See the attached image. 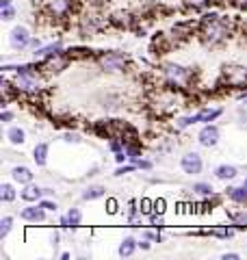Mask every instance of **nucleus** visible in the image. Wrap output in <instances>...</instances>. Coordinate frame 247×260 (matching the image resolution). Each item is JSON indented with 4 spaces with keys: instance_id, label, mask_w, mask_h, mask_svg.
<instances>
[{
    "instance_id": "f257e3e1",
    "label": "nucleus",
    "mask_w": 247,
    "mask_h": 260,
    "mask_svg": "<svg viewBox=\"0 0 247 260\" xmlns=\"http://www.w3.org/2000/svg\"><path fill=\"white\" fill-rule=\"evenodd\" d=\"M200 30H202V39L206 46H219L230 37V22L219 15L215 20L200 22Z\"/></svg>"
},
{
    "instance_id": "f03ea898",
    "label": "nucleus",
    "mask_w": 247,
    "mask_h": 260,
    "mask_svg": "<svg viewBox=\"0 0 247 260\" xmlns=\"http://www.w3.org/2000/svg\"><path fill=\"white\" fill-rule=\"evenodd\" d=\"M98 65L106 74H121L128 70V59L121 52H102L98 54Z\"/></svg>"
},
{
    "instance_id": "7ed1b4c3",
    "label": "nucleus",
    "mask_w": 247,
    "mask_h": 260,
    "mask_svg": "<svg viewBox=\"0 0 247 260\" xmlns=\"http://www.w3.org/2000/svg\"><path fill=\"white\" fill-rule=\"evenodd\" d=\"M224 109H202L197 111L195 115H189V117H178L176 119V128H187V126H193V124H210L215 121L217 117H221Z\"/></svg>"
},
{
    "instance_id": "20e7f679",
    "label": "nucleus",
    "mask_w": 247,
    "mask_h": 260,
    "mask_svg": "<svg viewBox=\"0 0 247 260\" xmlns=\"http://www.w3.org/2000/svg\"><path fill=\"white\" fill-rule=\"evenodd\" d=\"M163 72H165V76H167L169 87H184L189 80H191V72L178 63H167L163 68Z\"/></svg>"
},
{
    "instance_id": "39448f33",
    "label": "nucleus",
    "mask_w": 247,
    "mask_h": 260,
    "mask_svg": "<svg viewBox=\"0 0 247 260\" xmlns=\"http://www.w3.org/2000/svg\"><path fill=\"white\" fill-rule=\"evenodd\" d=\"M76 9V0H46V11L54 20L70 18Z\"/></svg>"
},
{
    "instance_id": "423d86ee",
    "label": "nucleus",
    "mask_w": 247,
    "mask_h": 260,
    "mask_svg": "<svg viewBox=\"0 0 247 260\" xmlns=\"http://www.w3.org/2000/svg\"><path fill=\"white\" fill-rule=\"evenodd\" d=\"M180 169H182L187 176H197V174H202V169H204L202 154H200V152H187L184 156L180 158Z\"/></svg>"
},
{
    "instance_id": "0eeeda50",
    "label": "nucleus",
    "mask_w": 247,
    "mask_h": 260,
    "mask_svg": "<svg viewBox=\"0 0 247 260\" xmlns=\"http://www.w3.org/2000/svg\"><path fill=\"white\" fill-rule=\"evenodd\" d=\"M219 126L215 124H204L202 130L197 133V143L202 145V148H215V145L219 143Z\"/></svg>"
},
{
    "instance_id": "6e6552de",
    "label": "nucleus",
    "mask_w": 247,
    "mask_h": 260,
    "mask_svg": "<svg viewBox=\"0 0 247 260\" xmlns=\"http://www.w3.org/2000/svg\"><path fill=\"white\" fill-rule=\"evenodd\" d=\"M30 30L26 26H15L11 32H9V46L13 50H26L30 46Z\"/></svg>"
},
{
    "instance_id": "1a4fd4ad",
    "label": "nucleus",
    "mask_w": 247,
    "mask_h": 260,
    "mask_svg": "<svg viewBox=\"0 0 247 260\" xmlns=\"http://www.w3.org/2000/svg\"><path fill=\"white\" fill-rule=\"evenodd\" d=\"M102 24H104V22L98 18L96 13H85V15L80 18L78 30H80V35H82V37H94L96 32L102 28Z\"/></svg>"
},
{
    "instance_id": "9d476101",
    "label": "nucleus",
    "mask_w": 247,
    "mask_h": 260,
    "mask_svg": "<svg viewBox=\"0 0 247 260\" xmlns=\"http://www.w3.org/2000/svg\"><path fill=\"white\" fill-rule=\"evenodd\" d=\"M20 219H24V221H33V223L44 221L46 219V208H41L39 204L37 206H28V208H24L20 213Z\"/></svg>"
},
{
    "instance_id": "9b49d317",
    "label": "nucleus",
    "mask_w": 247,
    "mask_h": 260,
    "mask_svg": "<svg viewBox=\"0 0 247 260\" xmlns=\"http://www.w3.org/2000/svg\"><path fill=\"white\" fill-rule=\"evenodd\" d=\"M11 178H13V182H18V184H30L33 178H35V174H33L28 167L18 165V167L11 169Z\"/></svg>"
},
{
    "instance_id": "f8f14e48",
    "label": "nucleus",
    "mask_w": 247,
    "mask_h": 260,
    "mask_svg": "<svg viewBox=\"0 0 247 260\" xmlns=\"http://www.w3.org/2000/svg\"><path fill=\"white\" fill-rule=\"evenodd\" d=\"M80 219H82V213L78 208H70L68 213L61 217V228H70V230H76L80 225Z\"/></svg>"
},
{
    "instance_id": "ddd939ff",
    "label": "nucleus",
    "mask_w": 247,
    "mask_h": 260,
    "mask_svg": "<svg viewBox=\"0 0 247 260\" xmlns=\"http://www.w3.org/2000/svg\"><path fill=\"white\" fill-rule=\"evenodd\" d=\"M46 195V191L44 189H39L37 184H24V189H22V193H20V198L24 200V202H39L41 198Z\"/></svg>"
},
{
    "instance_id": "4468645a",
    "label": "nucleus",
    "mask_w": 247,
    "mask_h": 260,
    "mask_svg": "<svg viewBox=\"0 0 247 260\" xmlns=\"http://www.w3.org/2000/svg\"><path fill=\"white\" fill-rule=\"evenodd\" d=\"M226 195H228L230 202L245 206V204H247V184L243 182V186H230V189L226 191Z\"/></svg>"
},
{
    "instance_id": "2eb2a0df",
    "label": "nucleus",
    "mask_w": 247,
    "mask_h": 260,
    "mask_svg": "<svg viewBox=\"0 0 247 260\" xmlns=\"http://www.w3.org/2000/svg\"><path fill=\"white\" fill-rule=\"evenodd\" d=\"M137 247H139V241L137 239H133V237H126L121 243H119V247H117V254L121 256V258H130L137 251Z\"/></svg>"
},
{
    "instance_id": "dca6fc26",
    "label": "nucleus",
    "mask_w": 247,
    "mask_h": 260,
    "mask_svg": "<svg viewBox=\"0 0 247 260\" xmlns=\"http://www.w3.org/2000/svg\"><path fill=\"white\" fill-rule=\"evenodd\" d=\"M48 152H50V145L48 143H37L35 145V150H33V160L37 162V167H44L46 162H48Z\"/></svg>"
},
{
    "instance_id": "f3484780",
    "label": "nucleus",
    "mask_w": 247,
    "mask_h": 260,
    "mask_svg": "<svg viewBox=\"0 0 247 260\" xmlns=\"http://www.w3.org/2000/svg\"><path fill=\"white\" fill-rule=\"evenodd\" d=\"M238 176V169L234 167V165H219L217 169H215V178L217 180H234V178Z\"/></svg>"
},
{
    "instance_id": "a211bd4d",
    "label": "nucleus",
    "mask_w": 247,
    "mask_h": 260,
    "mask_svg": "<svg viewBox=\"0 0 247 260\" xmlns=\"http://www.w3.org/2000/svg\"><path fill=\"white\" fill-rule=\"evenodd\" d=\"M7 139H9L11 145H22L24 141H26V133H24L20 126H11L9 130H7Z\"/></svg>"
},
{
    "instance_id": "6ab92c4d",
    "label": "nucleus",
    "mask_w": 247,
    "mask_h": 260,
    "mask_svg": "<svg viewBox=\"0 0 247 260\" xmlns=\"http://www.w3.org/2000/svg\"><path fill=\"white\" fill-rule=\"evenodd\" d=\"M106 195V189L100 184H94V186H87L85 191H82V200H87V202H94L98 198H104Z\"/></svg>"
},
{
    "instance_id": "aec40b11",
    "label": "nucleus",
    "mask_w": 247,
    "mask_h": 260,
    "mask_svg": "<svg viewBox=\"0 0 247 260\" xmlns=\"http://www.w3.org/2000/svg\"><path fill=\"white\" fill-rule=\"evenodd\" d=\"M15 195H18V193H15L11 182H5L3 186H0V198H3L5 204H11V202L15 200Z\"/></svg>"
},
{
    "instance_id": "412c9836",
    "label": "nucleus",
    "mask_w": 247,
    "mask_h": 260,
    "mask_svg": "<svg viewBox=\"0 0 247 260\" xmlns=\"http://www.w3.org/2000/svg\"><path fill=\"white\" fill-rule=\"evenodd\" d=\"M11 230H13V217H3V221H0V239H7Z\"/></svg>"
},
{
    "instance_id": "4be33fe9",
    "label": "nucleus",
    "mask_w": 247,
    "mask_h": 260,
    "mask_svg": "<svg viewBox=\"0 0 247 260\" xmlns=\"http://www.w3.org/2000/svg\"><path fill=\"white\" fill-rule=\"evenodd\" d=\"M193 191L200 193V195H204V198H206V195H212V193H215L212 184H208V182H195V184H193Z\"/></svg>"
},
{
    "instance_id": "5701e85b",
    "label": "nucleus",
    "mask_w": 247,
    "mask_h": 260,
    "mask_svg": "<svg viewBox=\"0 0 247 260\" xmlns=\"http://www.w3.org/2000/svg\"><path fill=\"white\" fill-rule=\"evenodd\" d=\"M230 219L234 221L236 228H247V213H245V210H241V213H232V215H230Z\"/></svg>"
},
{
    "instance_id": "b1692460",
    "label": "nucleus",
    "mask_w": 247,
    "mask_h": 260,
    "mask_svg": "<svg viewBox=\"0 0 247 260\" xmlns=\"http://www.w3.org/2000/svg\"><path fill=\"white\" fill-rule=\"evenodd\" d=\"M139 210H141V215H152L154 213V202L147 200V198H141V202H139Z\"/></svg>"
},
{
    "instance_id": "393cba45",
    "label": "nucleus",
    "mask_w": 247,
    "mask_h": 260,
    "mask_svg": "<svg viewBox=\"0 0 247 260\" xmlns=\"http://www.w3.org/2000/svg\"><path fill=\"white\" fill-rule=\"evenodd\" d=\"M135 169H139L135 162H130V165H121V167L115 169V176H126V174H130V172H135Z\"/></svg>"
},
{
    "instance_id": "a878e982",
    "label": "nucleus",
    "mask_w": 247,
    "mask_h": 260,
    "mask_svg": "<svg viewBox=\"0 0 247 260\" xmlns=\"http://www.w3.org/2000/svg\"><path fill=\"white\" fill-rule=\"evenodd\" d=\"M150 223L154 225V230H163V228H165V219H163V215H152L150 217Z\"/></svg>"
},
{
    "instance_id": "bb28decb",
    "label": "nucleus",
    "mask_w": 247,
    "mask_h": 260,
    "mask_svg": "<svg viewBox=\"0 0 247 260\" xmlns=\"http://www.w3.org/2000/svg\"><path fill=\"white\" fill-rule=\"evenodd\" d=\"M0 15H3L5 22H11L15 18V9L13 7H5V9H0Z\"/></svg>"
},
{
    "instance_id": "cd10ccee",
    "label": "nucleus",
    "mask_w": 247,
    "mask_h": 260,
    "mask_svg": "<svg viewBox=\"0 0 247 260\" xmlns=\"http://www.w3.org/2000/svg\"><path fill=\"white\" fill-rule=\"evenodd\" d=\"M165 206H167V204H165V200H163V198L154 200V213H156V215H165V210H167Z\"/></svg>"
},
{
    "instance_id": "c85d7f7f",
    "label": "nucleus",
    "mask_w": 247,
    "mask_h": 260,
    "mask_svg": "<svg viewBox=\"0 0 247 260\" xmlns=\"http://www.w3.org/2000/svg\"><path fill=\"white\" fill-rule=\"evenodd\" d=\"M63 141H65V143H80L82 139H80L78 133H65V135H63Z\"/></svg>"
},
{
    "instance_id": "c756f323",
    "label": "nucleus",
    "mask_w": 247,
    "mask_h": 260,
    "mask_svg": "<svg viewBox=\"0 0 247 260\" xmlns=\"http://www.w3.org/2000/svg\"><path fill=\"white\" fill-rule=\"evenodd\" d=\"M106 213H109V215H115V213H117V200H115V198H109V200H106Z\"/></svg>"
},
{
    "instance_id": "7c9ffc66",
    "label": "nucleus",
    "mask_w": 247,
    "mask_h": 260,
    "mask_svg": "<svg viewBox=\"0 0 247 260\" xmlns=\"http://www.w3.org/2000/svg\"><path fill=\"white\" fill-rule=\"evenodd\" d=\"M189 7H193V9H200V7H206L210 3V0H184Z\"/></svg>"
},
{
    "instance_id": "2f4dec72",
    "label": "nucleus",
    "mask_w": 247,
    "mask_h": 260,
    "mask_svg": "<svg viewBox=\"0 0 247 260\" xmlns=\"http://www.w3.org/2000/svg\"><path fill=\"white\" fill-rule=\"evenodd\" d=\"M39 206L46 208V210H54V213H56V208H59L56 206V202H48V200H39Z\"/></svg>"
},
{
    "instance_id": "473e14b6",
    "label": "nucleus",
    "mask_w": 247,
    "mask_h": 260,
    "mask_svg": "<svg viewBox=\"0 0 247 260\" xmlns=\"http://www.w3.org/2000/svg\"><path fill=\"white\" fill-rule=\"evenodd\" d=\"M135 165H137L139 169H152V167H154V165H152V162H150V160H143V158H139V160L135 162Z\"/></svg>"
},
{
    "instance_id": "72a5a7b5",
    "label": "nucleus",
    "mask_w": 247,
    "mask_h": 260,
    "mask_svg": "<svg viewBox=\"0 0 247 260\" xmlns=\"http://www.w3.org/2000/svg\"><path fill=\"white\" fill-rule=\"evenodd\" d=\"M82 3H87L89 7H100V5L106 3V0H82Z\"/></svg>"
},
{
    "instance_id": "f704fd0d",
    "label": "nucleus",
    "mask_w": 247,
    "mask_h": 260,
    "mask_svg": "<svg viewBox=\"0 0 247 260\" xmlns=\"http://www.w3.org/2000/svg\"><path fill=\"white\" fill-rule=\"evenodd\" d=\"M11 119H13V113L11 111H3V121H5V124H9Z\"/></svg>"
},
{
    "instance_id": "c9c22d12",
    "label": "nucleus",
    "mask_w": 247,
    "mask_h": 260,
    "mask_svg": "<svg viewBox=\"0 0 247 260\" xmlns=\"http://www.w3.org/2000/svg\"><path fill=\"white\" fill-rule=\"evenodd\" d=\"M139 247H141V249H150V239H143V241H139Z\"/></svg>"
},
{
    "instance_id": "e433bc0d",
    "label": "nucleus",
    "mask_w": 247,
    "mask_h": 260,
    "mask_svg": "<svg viewBox=\"0 0 247 260\" xmlns=\"http://www.w3.org/2000/svg\"><path fill=\"white\" fill-rule=\"evenodd\" d=\"M50 243H52L54 247L59 245V232H52V237H50Z\"/></svg>"
},
{
    "instance_id": "4c0bfd02",
    "label": "nucleus",
    "mask_w": 247,
    "mask_h": 260,
    "mask_svg": "<svg viewBox=\"0 0 247 260\" xmlns=\"http://www.w3.org/2000/svg\"><path fill=\"white\" fill-rule=\"evenodd\" d=\"M221 258H224V260H238V258H241V256H238V254H224V256H221Z\"/></svg>"
},
{
    "instance_id": "58836bf2",
    "label": "nucleus",
    "mask_w": 247,
    "mask_h": 260,
    "mask_svg": "<svg viewBox=\"0 0 247 260\" xmlns=\"http://www.w3.org/2000/svg\"><path fill=\"white\" fill-rule=\"evenodd\" d=\"M5 7H13V0H0V9H5Z\"/></svg>"
},
{
    "instance_id": "ea45409f",
    "label": "nucleus",
    "mask_w": 247,
    "mask_h": 260,
    "mask_svg": "<svg viewBox=\"0 0 247 260\" xmlns=\"http://www.w3.org/2000/svg\"><path fill=\"white\" fill-rule=\"evenodd\" d=\"M236 7H241V9H247V0H234Z\"/></svg>"
},
{
    "instance_id": "a19ab883",
    "label": "nucleus",
    "mask_w": 247,
    "mask_h": 260,
    "mask_svg": "<svg viewBox=\"0 0 247 260\" xmlns=\"http://www.w3.org/2000/svg\"><path fill=\"white\" fill-rule=\"evenodd\" d=\"M245 184H247V178H245Z\"/></svg>"
}]
</instances>
